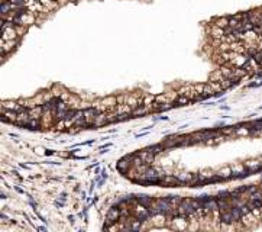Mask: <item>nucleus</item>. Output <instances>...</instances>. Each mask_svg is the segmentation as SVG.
I'll use <instances>...</instances> for the list:
<instances>
[{"label": "nucleus", "instance_id": "obj_1", "mask_svg": "<svg viewBox=\"0 0 262 232\" xmlns=\"http://www.w3.org/2000/svg\"><path fill=\"white\" fill-rule=\"evenodd\" d=\"M141 157V160L145 163V164H148V165H151L152 163H154V158H155V154L152 152V151L149 150V148H146V150H142V151H139V152H136Z\"/></svg>", "mask_w": 262, "mask_h": 232}, {"label": "nucleus", "instance_id": "obj_14", "mask_svg": "<svg viewBox=\"0 0 262 232\" xmlns=\"http://www.w3.org/2000/svg\"><path fill=\"white\" fill-rule=\"evenodd\" d=\"M158 119H159V120H167L168 118H167V116H161V118H158Z\"/></svg>", "mask_w": 262, "mask_h": 232}, {"label": "nucleus", "instance_id": "obj_11", "mask_svg": "<svg viewBox=\"0 0 262 232\" xmlns=\"http://www.w3.org/2000/svg\"><path fill=\"white\" fill-rule=\"evenodd\" d=\"M217 197H220V199H230V191H227V190H222V191H219L217 193Z\"/></svg>", "mask_w": 262, "mask_h": 232}, {"label": "nucleus", "instance_id": "obj_4", "mask_svg": "<svg viewBox=\"0 0 262 232\" xmlns=\"http://www.w3.org/2000/svg\"><path fill=\"white\" fill-rule=\"evenodd\" d=\"M136 202L141 206H145V207H149L151 203H152V197L146 195H138L136 196Z\"/></svg>", "mask_w": 262, "mask_h": 232}, {"label": "nucleus", "instance_id": "obj_10", "mask_svg": "<svg viewBox=\"0 0 262 232\" xmlns=\"http://www.w3.org/2000/svg\"><path fill=\"white\" fill-rule=\"evenodd\" d=\"M148 148L157 155V154H159L162 150H164V145H162V144H155V145H151V146H148Z\"/></svg>", "mask_w": 262, "mask_h": 232}, {"label": "nucleus", "instance_id": "obj_15", "mask_svg": "<svg viewBox=\"0 0 262 232\" xmlns=\"http://www.w3.org/2000/svg\"><path fill=\"white\" fill-rule=\"evenodd\" d=\"M220 109H223V110H229L227 106H220Z\"/></svg>", "mask_w": 262, "mask_h": 232}, {"label": "nucleus", "instance_id": "obj_7", "mask_svg": "<svg viewBox=\"0 0 262 232\" xmlns=\"http://www.w3.org/2000/svg\"><path fill=\"white\" fill-rule=\"evenodd\" d=\"M16 45V39H10V41H2V54H6V51H10L13 47Z\"/></svg>", "mask_w": 262, "mask_h": 232}, {"label": "nucleus", "instance_id": "obj_12", "mask_svg": "<svg viewBox=\"0 0 262 232\" xmlns=\"http://www.w3.org/2000/svg\"><path fill=\"white\" fill-rule=\"evenodd\" d=\"M52 154H55V151H52V150H48V151H46V155H52Z\"/></svg>", "mask_w": 262, "mask_h": 232}, {"label": "nucleus", "instance_id": "obj_9", "mask_svg": "<svg viewBox=\"0 0 262 232\" xmlns=\"http://www.w3.org/2000/svg\"><path fill=\"white\" fill-rule=\"evenodd\" d=\"M190 100L191 99L187 97V96H180V97L174 102V106H185L187 103H190Z\"/></svg>", "mask_w": 262, "mask_h": 232}, {"label": "nucleus", "instance_id": "obj_2", "mask_svg": "<svg viewBox=\"0 0 262 232\" xmlns=\"http://www.w3.org/2000/svg\"><path fill=\"white\" fill-rule=\"evenodd\" d=\"M220 222L225 225H230L233 224V216H232V212L230 209H226V210H220Z\"/></svg>", "mask_w": 262, "mask_h": 232}, {"label": "nucleus", "instance_id": "obj_5", "mask_svg": "<svg viewBox=\"0 0 262 232\" xmlns=\"http://www.w3.org/2000/svg\"><path fill=\"white\" fill-rule=\"evenodd\" d=\"M107 124V115H97L93 119V126H103V125Z\"/></svg>", "mask_w": 262, "mask_h": 232}, {"label": "nucleus", "instance_id": "obj_6", "mask_svg": "<svg viewBox=\"0 0 262 232\" xmlns=\"http://www.w3.org/2000/svg\"><path fill=\"white\" fill-rule=\"evenodd\" d=\"M162 181H164V183L171 184V186H177V184L181 183L180 177H177V176H165V177H162ZM181 184H183V183H181Z\"/></svg>", "mask_w": 262, "mask_h": 232}, {"label": "nucleus", "instance_id": "obj_8", "mask_svg": "<svg viewBox=\"0 0 262 232\" xmlns=\"http://www.w3.org/2000/svg\"><path fill=\"white\" fill-rule=\"evenodd\" d=\"M149 110H151V109L148 108V106H142V108H139V106H138V108L133 109L132 115H133V116H141V115H145V113L149 112Z\"/></svg>", "mask_w": 262, "mask_h": 232}, {"label": "nucleus", "instance_id": "obj_3", "mask_svg": "<svg viewBox=\"0 0 262 232\" xmlns=\"http://www.w3.org/2000/svg\"><path fill=\"white\" fill-rule=\"evenodd\" d=\"M84 119H87L88 122H93V119L99 115V109L96 108H88V109H84Z\"/></svg>", "mask_w": 262, "mask_h": 232}, {"label": "nucleus", "instance_id": "obj_13", "mask_svg": "<svg viewBox=\"0 0 262 232\" xmlns=\"http://www.w3.org/2000/svg\"><path fill=\"white\" fill-rule=\"evenodd\" d=\"M38 231H41V232H45V231H46V228H45V226H39V228H38Z\"/></svg>", "mask_w": 262, "mask_h": 232}]
</instances>
